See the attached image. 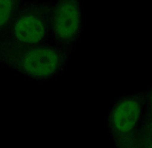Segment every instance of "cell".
Listing matches in <instances>:
<instances>
[{
  "instance_id": "1",
  "label": "cell",
  "mask_w": 152,
  "mask_h": 148,
  "mask_svg": "<svg viewBox=\"0 0 152 148\" xmlns=\"http://www.w3.org/2000/svg\"><path fill=\"white\" fill-rule=\"evenodd\" d=\"M69 54L53 43L22 45L0 40V64L36 80L54 76L61 70Z\"/></svg>"
},
{
  "instance_id": "2",
  "label": "cell",
  "mask_w": 152,
  "mask_h": 148,
  "mask_svg": "<svg viewBox=\"0 0 152 148\" xmlns=\"http://www.w3.org/2000/svg\"><path fill=\"white\" fill-rule=\"evenodd\" d=\"M51 6L50 3L22 2L0 40L22 45L53 43L49 27Z\"/></svg>"
},
{
  "instance_id": "3",
  "label": "cell",
  "mask_w": 152,
  "mask_h": 148,
  "mask_svg": "<svg viewBox=\"0 0 152 148\" xmlns=\"http://www.w3.org/2000/svg\"><path fill=\"white\" fill-rule=\"evenodd\" d=\"M82 14L80 0H56L51 4L49 27L54 45L69 52L81 31Z\"/></svg>"
},
{
  "instance_id": "4",
  "label": "cell",
  "mask_w": 152,
  "mask_h": 148,
  "mask_svg": "<svg viewBox=\"0 0 152 148\" xmlns=\"http://www.w3.org/2000/svg\"><path fill=\"white\" fill-rule=\"evenodd\" d=\"M145 104V96L135 94L125 96L113 106L108 119L109 128L115 141L120 145L129 143L132 136L134 137Z\"/></svg>"
},
{
  "instance_id": "5",
  "label": "cell",
  "mask_w": 152,
  "mask_h": 148,
  "mask_svg": "<svg viewBox=\"0 0 152 148\" xmlns=\"http://www.w3.org/2000/svg\"><path fill=\"white\" fill-rule=\"evenodd\" d=\"M23 0H0V36L12 21Z\"/></svg>"
}]
</instances>
